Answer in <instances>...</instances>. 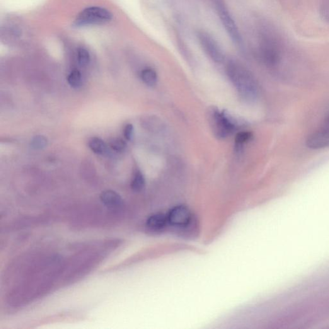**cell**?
I'll return each instance as SVG.
<instances>
[{"label":"cell","instance_id":"obj_6","mask_svg":"<svg viewBox=\"0 0 329 329\" xmlns=\"http://www.w3.org/2000/svg\"><path fill=\"white\" fill-rule=\"evenodd\" d=\"M306 146L308 148L314 150L329 147V117L307 138Z\"/></svg>","mask_w":329,"mask_h":329},{"label":"cell","instance_id":"obj_15","mask_svg":"<svg viewBox=\"0 0 329 329\" xmlns=\"http://www.w3.org/2000/svg\"><path fill=\"white\" fill-rule=\"evenodd\" d=\"M77 60L80 66L86 67L90 62V55L88 50L84 48H79L77 51Z\"/></svg>","mask_w":329,"mask_h":329},{"label":"cell","instance_id":"obj_2","mask_svg":"<svg viewBox=\"0 0 329 329\" xmlns=\"http://www.w3.org/2000/svg\"><path fill=\"white\" fill-rule=\"evenodd\" d=\"M208 116L213 133L219 139L228 137L237 129V121L226 111L212 108Z\"/></svg>","mask_w":329,"mask_h":329},{"label":"cell","instance_id":"obj_12","mask_svg":"<svg viewBox=\"0 0 329 329\" xmlns=\"http://www.w3.org/2000/svg\"><path fill=\"white\" fill-rule=\"evenodd\" d=\"M141 79L146 85L154 86L158 81V74L155 70L151 68H146L141 72Z\"/></svg>","mask_w":329,"mask_h":329},{"label":"cell","instance_id":"obj_17","mask_svg":"<svg viewBox=\"0 0 329 329\" xmlns=\"http://www.w3.org/2000/svg\"><path fill=\"white\" fill-rule=\"evenodd\" d=\"M110 147L115 152H122L126 149L127 144L122 139H113L110 142Z\"/></svg>","mask_w":329,"mask_h":329},{"label":"cell","instance_id":"obj_10","mask_svg":"<svg viewBox=\"0 0 329 329\" xmlns=\"http://www.w3.org/2000/svg\"><path fill=\"white\" fill-rule=\"evenodd\" d=\"M101 200L104 205L111 209H119L123 205V200L117 192L113 190H105L101 194Z\"/></svg>","mask_w":329,"mask_h":329},{"label":"cell","instance_id":"obj_13","mask_svg":"<svg viewBox=\"0 0 329 329\" xmlns=\"http://www.w3.org/2000/svg\"><path fill=\"white\" fill-rule=\"evenodd\" d=\"M145 184H146V180H145L144 176L143 175L141 172L137 171L133 178L131 185H130L132 189L135 192H140L144 188Z\"/></svg>","mask_w":329,"mask_h":329},{"label":"cell","instance_id":"obj_3","mask_svg":"<svg viewBox=\"0 0 329 329\" xmlns=\"http://www.w3.org/2000/svg\"><path fill=\"white\" fill-rule=\"evenodd\" d=\"M260 41L258 52L262 61L269 67L277 66L282 57L279 41L272 35H264Z\"/></svg>","mask_w":329,"mask_h":329},{"label":"cell","instance_id":"obj_1","mask_svg":"<svg viewBox=\"0 0 329 329\" xmlns=\"http://www.w3.org/2000/svg\"><path fill=\"white\" fill-rule=\"evenodd\" d=\"M227 73L242 98L248 101L255 100L258 95V86L248 70L238 62H231L227 67Z\"/></svg>","mask_w":329,"mask_h":329},{"label":"cell","instance_id":"obj_16","mask_svg":"<svg viewBox=\"0 0 329 329\" xmlns=\"http://www.w3.org/2000/svg\"><path fill=\"white\" fill-rule=\"evenodd\" d=\"M48 140L45 137L36 136L32 140L30 143V146L35 150H41L45 148L47 146Z\"/></svg>","mask_w":329,"mask_h":329},{"label":"cell","instance_id":"obj_19","mask_svg":"<svg viewBox=\"0 0 329 329\" xmlns=\"http://www.w3.org/2000/svg\"><path fill=\"white\" fill-rule=\"evenodd\" d=\"M133 133H134L133 125L130 123H128L123 129V136L128 141H130L133 139Z\"/></svg>","mask_w":329,"mask_h":329},{"label":"cell","instance_id":"obj_18","mask_svg":"<svg viewBox=\"0 0 329 329\" xmlns=\"http://www.w3.org/2000/svg\"><path fill=\"white\" fill-rule=\"evenodd\" d=\"M252 138V134L250 132H241L236 135V143L238 146H242L245 143L250 141Z\"/></svg>","mask_w":329,"mask_h":329},{"label":"cell","instance_id":"obj_4","mask_svg":"<svg viewBox=\"0 0 329 329\" xmlns=\"http://www.w3.org/2000/svg\"><path fill=\"white\" fill-rule=\"evenodd\" d=\"M112 19V14L107 9L98 7L86 8L77 16L75 20L76 26L98 25L108 22Z\"/></svg>","mask_w":329,"mask_h":329},{"label":"cell","instance_id":"obj_14","mask_svg":"<svg viewBox=\"0 0 329 329\" xmlns=\"http://www.w3.org/2000/svg\"><path fill=\"white\" fill-rule=\"evenodd\" d=\"M70 86L74 88H79L82 84V75L77 70H74L70 72L67 79Z\"/></svg>","mask_w":329,"mask_h":329},{"label":"cell","instance_id":"obj_11","mask_svg":"<svg viewBox=\"0 0 329 329\" xmlns=\"http://www.w3.org/2000/svg\"><path fill=\"white\" fill-rule=\"evenodd\" d=\"M88 146L94 153L100 154V155H105L109 152L108 145L105 141L97 137H93L89 140Z\"/></svg>","mask_w":329,"mask_h":329},{"label":"cell","instance_id":"obj_7","mask_svg":"<svg viewBox=\"0 0 329 329\" xmlns=\"http://www.w3.org/2000/svg\"><path fill=\"white\" fill-rule=\"evenodd\" d=\"M217 9L222 25L228 32L229 37L235 43H240L241 42L240 32L228 9L221 2L218 1L217 3Z\"/></svg>","mask_w":329,"mask_h":329},{"label":"cell","instance_id":"obj_8","mask_svg":"<svg viewBox=\"0 0 329 329\" xmlns=\"http://www.w3.org/2000/svg\"><path fill=\"white\" fill-rule=\"evenodd\" d=\"M198 36L201 46L206 54L215 62L223 61L224 59L223 52L218 43L211 36L208 35L207 33L200 32Z\"/></svg>","mask_w":329,"mask_h":329},{"label":"cell","instance_id":"obj_9","mask_svg":"<svg viewBox=\"0 0 329 329\" xmlns=\"http://www.w3.org/2000/svg\"><path fill=\"white\" fill-rule=\"evenodd\" d=\"M146 226L152 233H161L168 226L167 214L161 212L151 214L146 220Z\"/></svg>","mask_w":329,"mask_h":329},{"label":"cell","instance_id":"obj_5","mask_svg":"<svg viewBox=\"0 0 329 329\" xmlns=\"http://www.w3.org/2000/svg\"><path fill=\"white\" fill-rule=\"evenodd\" d=\"M168 226L181 231L192 226L193 218L192 213L184 205L175 206L167 214Z\"/></svg>","mask_w":329,"mask_h":329}]
</instances>
